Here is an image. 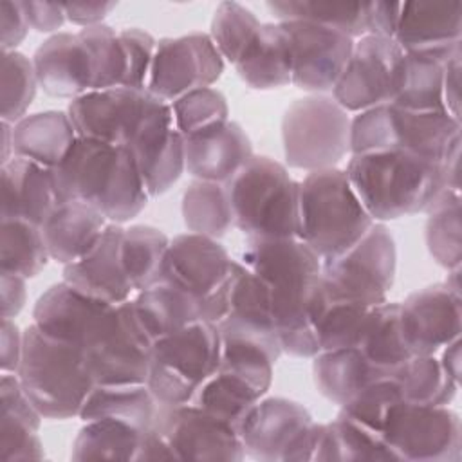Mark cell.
<instances>
[{"label":"cell","mask_w":462,"mask_h":462,"mask_svg":"<svg viewBox=\"0 0 462 462\" xmlns=\"http://www.w3.org/2000/svg\"><path fill=\"white\" fill-rule=\"evenodd\" d=\"M238 262L269 287L282 350L312 359L319 350L309 307L321 278V258L301 238H245Z\"/></svg>","instance_id":"cell-1"},{"label":"cell","mask_w":462,"mask_h":462,"mask_svg":"<svg viewBox=\"0 0 462 462\" xmlns=\"http://www.w3.org/2000/svg\"><path fill=\"white\" fill-rule=\"evenodd\" d=\"M52 179L58 202L83 200L114 224L132 220L150 200L126 146L78 137L65 159L52 170Z\"/></svg>","instance_id":"cell-2"},{"label":"cell","mask_w":462,"mask_h":462,"mask_svg":"<svg viewBox=\"0 0 462 462\" xmlns=\"http://www.w3.org/2000/svg\"><path fill=\"white\" fill-rule=\"evenodd\" d=\"M345 171L368 215L383 224L426 213L448 189L444 162L402 150L350 155Z\"/></svg>","instance_id":"cell-3"},{"label":"cell","mask_w":462,"mask_h":462,"mask_svg":"<svg viewBox=\"0 0 462 462\" xmlns=\"http://www.w3.org/2000/svg\"><path fill=\"white\" fill-rule=\"evenodd\" d=\"M16 375L40 413L54 420L78 417L96 384L79 345L47 336L32 323L23 330Z\"/></svg>","instance_id":"cell-4"},{"label":"cell","mask_w":462,"mask_h":462,"mask_svg":"<svg viewBox=\"0 0 462 462\" xmlns=\"http://www.w3.org/2000/svg\"><path fill=\"white\" fill-rule=\"evenodd\" d=\"M233 222L245 238L300 236V180L285 164L253 155L226 182Z\"/></svg>","instance_id":"cell-5"},{"label":"cell","mask_w":462,"mask_h":462,"mask_svg":"<svg viewBox=\"0 0 462 462\" xmlns=\"http://www.w3.org/2000/svg\"><path fill=\"white\" fill-rule=\"evenodd\" d=\"M374 224L341 168L309 171L300 180V236L321 260L350 249Z\"/></svg>","instance_id":"cell-6"},{"label":"cell","mask_w":462,"mask_h":462,"mask_svg":"<svg viewBox=\"0 0 462 462\" xmlns=\"http://www.w3.org/2000/svg\"><path fill=\"white\" fill-rule=\"evenodd\" d=\"M402 150L433 162L460 152V121L448 112H411L379 105L350 119V155Z\"/></svg>","instance_id":"cell-7"},{"label":"cell","mask_w":462,"mask_h":462,"mask_svg":"<svg viewBox=\"0 0 462 462\" xmlns=\"http://www.w3.org/2000/svg\"><path fill=\"white\" fill-rule=\"evenodd\" d=\"M244 458L236 426L193 402L159 404L139 455V460L240 462Z\"/></svg>","instance_id":"cell-8"},{"label":"cell","mask_w":462,"mask_h":462,"mask_svg":"<svg viewBox=\"0 0 462 462\" xmlns=\"http://www.w3.org/2000/svg\"><path fill=\"white\" fill-rule=\"evenodd\" d=\"M81 346L96 384H148L153 341L132 300L103 309Z\"/></svg>","instance_id":"cell-9"},{"label":"cell","mask_w":462,"mask_h":462,"mask_svg":"<svg viewBox=\"0 0 462 462\" xmlns=\"http://www.w3.org/2000/svg\"><path fill=\"white\" fill-rule=\"evenodd\" d=\"M220 361V334L215 323L199 319L153 343L148 388L164 406L188 404Z\"/></svg>","instance_id":"cell-10"},{"label":"cell","mask_w":462,"mask_h":462,"mask_svg":"<svg viewBox=\"0 0 462 462\" xmlns=\"http://www.w3.org/2000/svg\"><path fill=\"white\" fill-rule=\"evenodd\" d=\"M350 119L352 116L327 94L292 101L282 117L285 162L307 173L336 168L350 153Z\"/></svg>","instance_id":"cell-11"},{"label":"cell","mask_w":462,"mask_h":462,"mask_svg":"<svg viewBox=\"0 0 462 462\" xmlns=\"http://www.w3.org/2000/svg\"><path fill=\"white\" fill-rule=\"evenodd\" d=\"M278 359L260 343L220 337V361L191 402L236 426L265 397Z\"/></svg>","instance_id":"cell-12"},{"label":"cell","mask_w":462,"mask_h":462,"mask_svg":"<svg viewBox=\"0 0 462 462\" xmlns=\"http://www.w3.org/2000/svg\"><path fill=\"white\" fill-rule=\"evenodd\" d=\"M319 424L310 411L285 397H262L236 424L244 453L263 462L314 460Z\"/></svg>","instance_id":"cell-13"},{"label":"cell","mask_w":462,"mask_h":462,"mask_svg":"<svg viewBox=\"0 0 462 462\" xmlns=\"http://www.w3.org/2000/svg\"><path fill=\"white\" fill-rule=\"evenodd\" d=\"M235 263L217 238L184 233L170 240L161 280L188 292L202 319L217 323L227 305Z\"/></svg>","instance_id":"cell-14"},{"label":"cell","mask_w":462,"mask_h":462,"mask_svg":"<svg viewBox=\"0 0 462 462\" xmlns=\"http://www.w3.org/2000/svg\"><path fill=\"white\" fill-rule=\"evenodd\" d=\"M395 269V240L383 222H374L345 253L321 260V278L332 291L372 307L386 301Z\"/></svg>","instance_id":"cell-15"},{"label":"cell","mask_w":462,"mask_h":462,"mask_svg":"<svg viewBox=\"0 0 462 462\" xmlns=\"http://www.w3.org/2000/svg\"><path fill=\"white\" fill-rule=\"evenodd\" d=\"M383 442L395 460L458 462L462 458V424L449 406L411 404L393 406Z\"/></svg>","instance_id":"cell-16"},{"label":"cell","mask_w":462,"mask_h":462,"mask_svg":"<svg viewBox=\"0 0 462 462\" xmlns=\"http://www.w3.org/2000/svg\"><path fill=\"white\" fill-rule=\"evenodd\" d=\"M402 67L404 51L395 40L366 34L356 40L332 97L348 114L388 105L397 96Z\"/></svg>","instance_id":"cell-17"},{"label":"cell","mask_w":462,"mask_h":462,"mask_svg":"<svg viewBox=\"0 0 462 462\" xmlns=\"http://www.w3.org/2000/svg\"><path fill=\"white\" fill-rule=\"evenodd\" d=\"M224 72V58L206 32H189L157 42L146 90L173 103L188 92L217 83Z\"/></svg>","instance_id":"cell-18"},{"label":"cell","mask_w":462,"mask_h":462,"mask_svg":"<svg viewBox=\"0 0 462 462\" xmlns=\"http://www.w3.org/2000/svg\"><path fill=\"white\" fill-rule=\"evenodd\" d=\"M460 269L448 271V280L411 292L399 303L401 330L411 356H437L460 339L462 298Z\"/></svg>","instance_id":"cell-19"},{"label":"cell","mask_w":462,"mask_h":462,"mask_svg":"<svg viewBox=\"0 0 462 462\" xmlns=\"http://www.w3.org/2000/svg\"><path fill=\"white\" fill-rule=\"evenodd\" d=\"M126 148L150 199L166 193L186 171L184 137L173 123L171 105L155 96Z\"/></svg>","instance_id":"cell-20"},{"label":"cell","mask_w":462,"mask_h":462,"mask_svg":"<svg viewBox=\"0 0 462 462\" xmlns=\"http://www.w3.org/2000/svg\"><path fill=\"white\" fill-rule=\"evenodd\" d=\"M152 97L146 88L112 87L90 90L72 99L67 114L78 137L126 146L143 121Z\"/></svg>","instance_id":"cell-21"},{"label":"cell","mask_w":462,"mask_h":462,"mask_svg":"<svg viewBox=\"0 0 462 462\" xmlns=\"http://www.w3.org/2000/svg\"><path fill=\"white\" fill-rule=\"evenodd\" d=\"M292 45L291 85L309 94H325L337 83L356 40L310 22H282Z\"/></svg>","instance_id":"cell-22"},{"label":"cell","mask_w":462,"mask_h":462,"mask_svg":"<svg viewBox=\"0 0 462 462\" xmlns=\"http://www.w3.org/2000/svg\"><path fill=\"white\" fill-rule=\"evenodd\" d=\"M220 337L254 341L282 356L273 301L265 282L236 260L227 305L215 323Z\"/></svg>","instance_id":"cell-23"},{"label":"cell","mask_w":462,"mask_h":462,"mask_svg":"<svg viewBox=\"0 0 462 462\" xmlns=\"http://www.w3.org/2000/svg\"><path fill=\"white\" fill-rule=\"evenodd\" d=\"M31 60L40 88L51 97L72 101L94 90L92 54L79 31L51 34Z\"/></svg>","instance_id":"cell-24"},{"label":"cell","mask_w":462,"mask_h":462,"mask_svg":"<svg viewBox=\"0 0 462 462\" xmlns=\"http://www.w3.org/2000/svg\"><path fill=\"white\" fill-rule=\"evenodd\" d=\"M125 227L108 222L97 244L79 260L63 265V282L92 300L117 305L134 292L121 260Z\"/></svg>","instance_id":"cell-25"},{"label":"cell","mask_w":462,"mask_h":462,"mask_svg":"<svg viewBox=\"0 0 462 462\" xmlns=\"http://www.w3.org/2000/svg\"><path fill=\"white\" fill-rule=\"evenodd\" d=\"M393 40L404 52L448 54L462 43V2H402Z\"/></svg>","instance_id":"cell-26"},{"label":"cell","mask_w":462,"mask_h":462,"mask_svg":"<svg viewBox=\"0 0 462 462\" xmlns=\"http://www.w3.org/2000/svg\"><path fill=\"white\" fill-rule=\"evenodd\" d=\"M253 155L249 135L231 119L217 130L184 137L186 171L199 180L226 184Z\"/></svg>","instance_id":"cell-27"},{"label":"cell","mask_w":462,"mask_h":462,"mask_svg":"<svg viewBox=\"0 0 462 462\" xmlns=\"http://www.w3.org/2000/svg\"><path fill=\"white\" fill-rule=\"evenodd\" d=\"M2 218L25 220L43 226L60 204L54 189L52 170L32 161L13 157L0 166Z\"/></svg>","instance_id":"cell-28"},{"label":"cell","mask_w":462,"mask_h":462,"mask_svg":"<svg viewBox=\"0 0 462 462\" xmlns=\"http://www.w3.org/2000/svg\"><path fill=\"white\" fill-rule=\"evenodd\" d=\"M108 226L106 217L83 200L60 202L42 226L51 260L67 265L85 256Z\"/></svg>","instance_id":"cell-29"},{"label":"cell","mask_w":462,"mask_h":462,"mask_svg":"<svg viewBox=\"0 0 462 462\" xmlns=\"http://www.w3.org/2000/svg\"><path fill=\"white\" fill-rule=\"evenodd\" d=\"M235 69L256 90H273L292 81V45L282 22L262 23Z\"/></svg>","instance_id":"cell-30"},{"label":"cell","mask_w":462,"mask_h":462,"mask_svg":"<svg viewBox=\"0 0 462 462\" xmlns=\"http://www.w3.org/2000/svg\"><path fill=\"white\" fill-rule=\"evenodd\" d=\"M108 305L88 298L67 282H60L51 285L34 303L32 325L47 336L81 346L88 325Z\"/></svg>","instance_id":"cell-31"},{"label":"cell","mask_w":462,"mask_h":462,"mask_svg":"<svg viewBox=\"0 0 462 462\" xmlns=\"http://www.w3.org/2000/svg\"><path fill=\"white\" fill-rule=\"evenodd\" d=\"M78 134L67 112L45 110L13 125L14 157L54 170L76 143Z\"/></svg>","instance_id":"cell-32"},{"label":"cell","mask_w":462,"mask_h":462,"mask_svg":"<svg viewBox=\"0 0 462 462\" xmlns=\"http://www.w3.org/2000/svg\"><path fill=\"white\" fill-rule=\"evenodd\" d=\"M370 307L372 305L332 291L323 278H319L309 307L318 350L356 346Z\"/></svg>","instance_id":"cell-33"},{"label":"cell","mask_w":462,"mask_h":462,"mask_svg":"<svg viewBox=\"0 0 462 462\" xmlns=\"http://www.w3.org/2000/svg\"><path fill=\"white\" fill-rule=\"evenodd\" d=\"M356 348L381 375H392L411 357L401 330L399 301L386 300L370 307Z\"/></svg>","instance_id":"cell-34"},{"label":"cell","mask_w":462,"mask_h":462,"mask_svg":"<svg viewBox=\"0 0 462 462\" xmlns=\"http://www.w3.org/2000/svg\"><path fill=\"white\" fill-rule=\"evenodd\" d=\"M132 301L139 321L153 343L202 319L197 301L164 280L137 292Z\"/></svg>","instance_id":"cell-35"},{"label":"cell","mask_w":462,"mask_h":462,"mask_svg":"<svg viewBox=\"0 0 462 462\" xmlns=\"http://www.w3.org/2000/svg\"><path fill=\"white\" fill-rule=\"evenodd\" d=\"M404 52V67L395 99L390 103L411 112H446L444 67L455 52Z\"/></svg>","instance_id":"cell-36"},{"label":"cell","mask_w":462,"mask_h":462,"mask_svg":"<svg viewBox=\"0 0 462 462\" xmlns=\"http://www.w3.org/2000/svg\"><path fill=\"white\" fill-rule=\"evenodd\" d=\"M312 377L318 392L341 406L361 388L383 377L356 346L318 352L312 357Z\"/></svg>","instance_id":"cell-37"},{"label":"cell","mask_w":462,"mask_h":462,"mask_svg":"<svg viewBox=\"0 0 462 462\" xmlns=\"http://www.w3.org/2000/svg\"><path fill=\"white\" fill-rule=\"evenodd\" d=\"M157 406L148 384H94L78 419L81 422L112 419L148 430Z\"/></svg>","instance_id":"cell-38"},{"label":"cell","mask_w":462,"mask_h":462,"mask_svg":"<svg viewBox=\"0 0 462 462\" xmlns=\"http://www.w3.org/2000/svg\"><path fill=\"white\" fill-rule=\"evenodd\" d=\"M146 430L132 424L99 419L83 422L74 442L70 458L83 460H139Z\"/></svg>","instance_id":"cell-39"},{"label":"cell","mask_w":462,"mask_h":462,"mask_svg":"<svg viewBox=\"0 0 462 462\" xmlns=\"http://www.w3.org/2000/svg\"><path fill=\"white\" fill-rule=\"evenodd\" d=\"M368 5L370 2H267V9L276 22H310L337 29L354 40L366 36Z\"/></svg>","instance_id":"cell-40"},{"label":"cell","mask_w":462,"mask_h":462,"mask_svg":"<svg viewBox=\"0 0 462 462\" xmlns=\"http://www.w3.org/2000/svg\"><path fill=\"white\" fill-rule=\"evenodd\" d=\"M180 213L188 233L222 238L233 226L226 184L195 179L182 193Z\"/></svg>","instance_id":"cell-41"},{"label":"cell","mask_w":462,"mask_h":462,"mask_svg":"<svg viewBox=\"0 0 462 462\" xmlns=\"http://www.w3.org/2000/svg\"><path fill=\"white\" fill-rule=\"evenodd\" d=\"M170 238L153 226L135 224L125 227L121 260L126 278L135 292L161 282Z\"/></svg>","instance_id":"cell-42"},{"label":"cell","mask_w":462,"mask_h":462,"mask_svg":"<svg viewBox=\"0 0 462 462\" xmlns=\"http://www.w3.org/2000/svg\"><path fill=\"white\" fill-rule=\"evenodd\" d=\"M426 247L431 258L446 271L460 269L462 262V226L460 191L444 189L426 209Z\"/></svg>","instance_id":"cell-43"},{"label":"cell","mask_w":462,"mask_h":462,"mask_svg":"<svg viewBox=\"0 0 462 462\" xmlns=\"http://www.w3.org/2000/svg\"><path fill=\"white\" fill-rule=\"evenodd\" d=\"M392 375L399 384L402 401L411 404L449 406L458 390L437 356H411Z\"/></svg>","instance_id":"cell-44"},{"label":"cell","mask_w":462,"mask_h":462,"mask_svg":"<svg viewBox=\"0 0 462 462\" xmlns=\"http://www.w3.org/2000/svg\"><path fill=\"white\" fill-rule=\"evenodd\" d=\"M51 260L40 226L25 220L2 218L0 273L25 280L38 276Z\"/></svg>","instance_id":"cell-45"},{"label":"cell","mask_w":462,"mask_h":462,"mask_svg":"<svg viewBox=\"0 0 462 462\" xmlns=\"http://www.w3.org/2000/svg\"><path fill=\"white\" fill-rule=\"evenodd\" d=\"M314 460H395L386 444L343 417L319 424Z\"/></svg>","instance_id":"cell-46"},{"label":"cell","mask_w":462,"mask_h":462,"mask_svg":"<svg viewBox=\"0 0 462 462\" xmlns=\"http://www.w3.org/2000/svg\"><path fill=\"white\" fill-rule=\"evenodd\" d=\"M401 401L402 395L393 375H383L368 383L345 404H341L337 415L383 440L388 417L393 406Z\"/></svg>","instance_id":"cell-47"},{"label":"cell","mask_w":462,"mask_h":462,"mask_svg":"<svg viewBox=\"0 0 462 462\" xmlns=\"http://www.w3.org/2000/svg\"><path fill=\"white\" fill-rule=\"evenodd\" d=\"M171 105L173 123L182 137H195L217 130L229 121L226 96L213 88H197L175 99Z\"/></svg>","instance_id":"cell-48"},{"label":"cell","mask_w":462,"mask_h":462,"mask_svg":"<svg viewBox=\"0 0 462 462\" xmlns=\"http://www.w3.org/2000/svg\"><path fill=\"white\" fill-rule=\"evenodd\" d=\"M262 22L238 2H220L211 18L209 36L224 60L236 63L253 42Z\"/></svg>","instance_id":"cell-49"},{"label":"cell","mask_w":462,"mask_h":462,"mask_svg":"<svg viewBox=\"0 0 462 462\" xmlns=\"http://www.w3.org/2000/svg\"><path fill=\"white\" fill-rule=\"evenodd\" d=\"M38 87L32 60L18 51L2 52V121L14 125L25 117Z\"/></svg>","instance_id":"cell-50"},{"label":"cell","mask_w":462,"mask_h":462,"mask_svg":"<svg viewBox=\"0 0 462 462\" xmlns=\"http://www.w3.org/2000/svg\"><path fill=\"white\" fill-rule=\"evenodd\" d=\"M94 63V90L123 87L126 60L119 32L106 23L79 29Z\"/></svg>","instance_id":"cell-51"},{"label":"cell","mask_w":462,"mask_h":462,"mask_svg":"<svg viewBox=\"0 0 462 462\" xmlns=\"http://www.w3.org/2000/svg\"><path fill=\"white\" fill-rule=\"evenodd\" d=\"M117 32L126 60L123 87L146 88L157 49L155 38L139 27H126L119 29Z\"/></svg>","instance_id":"cell-52"},{"label":"cell","mask_w":462,"mask_h":462,"mask_svg":"<svg viewBox=\"0 0 462 462\" xmlns=\"http://www.w3.org/2000/svg\"><path fill=\"white\" fill-rule=\"evenodd\" d=\"M38 428L16 419L0 415V458L2 460H40L45 457Z\"/></svg>","instance_id":"cell-53"},{"label":"cell","mask_w":462,"mask_h":462,"mask_svg":"<svg viewBox=\"0 0 462 462\" xmlns=\"http://www.w3.org/2000/svg\"><path fill=\"white\" fill-rule=\"evenodd\" d=\"M0 43L2 52L16 51V47L25 40L31 25L23 9V2L4 0L0 4Z\"/></svg>","instance_id":"cell-54"},{"label":"cell","mask_w":462,"mask_h":462,"mask_svg":"<svg viewBox=\"0 0 462 462\" xmlns=\"http://www.w3.org/2000/svg\"><path fill=\"white\" fill-rule=\"evenodd\" d=\"M402 2H370L366 34L392 38L395 36Z\"/></svg>","instance_id":"cell-55"},{"label":"cell","mask_w":462,"mask_h":462,"mask_svg":"<svg viewBox=\"0 0 462 462\" xmlns=\"http://www.w3.org/2000/svg\"><path fill=\"white\" fill-rule=\"evenodd\" d=\"M0 332H2L0 334L2 374H16L22 359V350H23V332H20L18 325L9 318H2Z\"/></svg>","instance_id":"cell-56"},{"label":"cell","mask_w":462,"mask_h":462,"mask_svg":"<svg viewBox=\"0 0 462 462\" xmlns=\"http://www.w3.org/2000/svg\"><path fill=\"white\" fill-rule=\"evenodd\" d=\"M31 29L38 32H54L67 20L65 5L58 2H23Z\"/></svg>","instance_id":"cell-57"},{"label":"cell","mask_w":462,"mask_h":462,"mask_svg":"<svg viewBox=\"0 0 462 462\" xmlns=\"http://www.w3.org/2000/svg\"><path fill=\"white\" fill-rule=\"evenodd\" d=\"M0 296L2 318H16L27 301V280L18 274L0 273Z\"/></svg>","instance_id":"cell-58"},{"label":"cell","mask_w":462,"mask_h":462,"mask_svg":"<svg viewBox=\"0 0 462 462\" xmlns=\"http://www.w3.org/2000/svg\"><path fill=\"white\" fill-rule=\"evenodd\" d=\"M65 5L67 20L81 29L99 25L116 7V2H69Z\"/></svg>","instance_id":"cell-59"},{"label":"cell","mask_w":462,"mask_h":462,"mask_svg":"<svg viewBox=\"0 0 462 462\" xmlns=\"http://www.w3.org/2000/svg\"><path fill=\"white\" fill-rule=\"evenodd\" d=\"M460 69L462 49L451 56L444 67V106L449 116L460 121Z\"/></svg>","instance_id":"cell-60"},{"label":"cell","mask_w":462,"mask_h":462,"mask_svg":"<svg viewBox=\"0 0 462 462\" xmlns=\"http://www.w3.org/2000/svg\"><path fill=\"white\" fill-rule=\"evenodd\" d=\"M444 372L460 386V368H462V348H460V339H455L448 346H444L437 354Z\"/></svg>","instance_id":"cell-61"},{"label":"cell","mask_w":462,"mask_h":462,"mask_svg":"<svg viewBox=\"0 0 462 462\" xmlns=\"http://www.w3.org/2000/svg\"><path fill=\"white\" fill-rule=\"evenodd\" d=\"M2 148H0V166L9 162L14 157V144H13V123L2 121Z\"/></svg>","instance_id":"cell-62"}]
</instances>
